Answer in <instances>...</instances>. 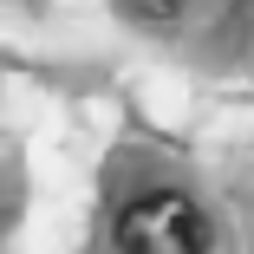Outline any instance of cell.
I'll return each instance as SVG.
<instances>
[{
    "mask_svg": "<svg viewBox=\"0 0 254 254\" xmlns=\"http://www.w3.org/2000/svg\"><path fill=\"white\" fill-rule=\"evenodd\" d=\"M124 254H209V215L176 189H150L118 215Z\"/></svg>",
    "mask_w": 254,
    "mask_h": 254,
    "instance_id": "obj_1",
    "label": "cell"
},
{
    "mask_svg": "<svg viewBox=\"0 0 254 254\" xmlns=\"http://www.w3.org/2000/svg\"><path fill=\"white\" fill-rule=\"evenodd\" d=\"M130 7H137V20H157V26H163V20H176V13L189 7V0H130Z\"/></svg>",
    "mask_w": 254,
    "mask_h": 254,
    "instance_id": "obj_2",
    "label": "cell"
}]
</instances>
